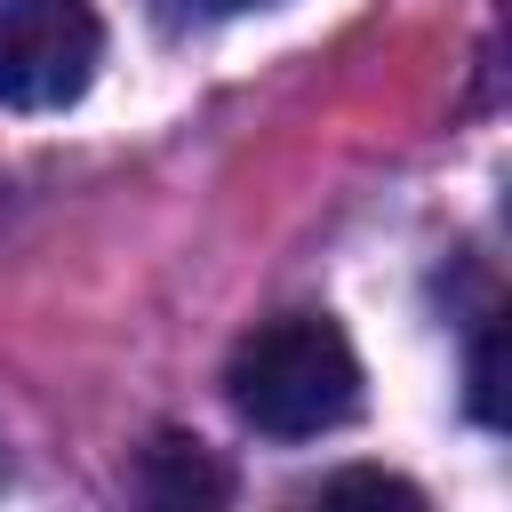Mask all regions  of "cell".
Segmentation results:
<instances>
[{"label": "cell", "instance_id": "cell-1", "mask_svg": "<svg viewBox=\"0 0 512 512\" xmlns=\"http://www.w3.org/2000/svg\"><path fill=\"white\" fill-rule=\"evenodd\" d=\"M224 392L264 440H320L360 416V352L328 312H280L232 344Z\"/></svg>", "mask_w": 512, "mask_h": 512}, {"label": "cell", "instance_id": "cell-2", "mask_svg": "<svg viewBox=\"0 0 512 512\" xmlns=\"http://www.w3.org/2000/svg\"><path fill=\"white\" fill-rule=\"evenodd\" d=\"M104 64V24L88 0H0V104L56 112Z\"/></svg>", "mask_w": 512, "mask_h": 512}, {"label": "cell", "instance_id": "cell-3", "mask_svg": "<svg viewBox=\"0 0 512 512\" xmlns=\"http://www.w3.org/2000/svg\"><path fill=\"white\" fill-rule=\"evenodd\" d=\"M144 496H160V504H192V496H224V472L200 456V440H160L152 456H144Z\"/></svg>", "mask_w": 512, "mask_h": 512}, {"label": "cell", "instance_id": "cell-4", "mask_svg": "<svg viewBox=\"0 0 512 512\" xmlns=\"http://www.w3.org/2000/svg\"><path fill=\"white\" fill-rule=\"evenodd\" d=\"M472 416H480L488 432L512 416V328H504V320H488L480 344H472Z\"/></svg>", "mask_w": 512, "mask_h": 512}, {"label": "cell", "instance_id": "cell-5", "mask_svg": "<svg viewBox=\"0 0 512 512\" xmlns=\"http://www.w3.org/2000/svg\"><path fill=\"white\" fill-rule=\"evenodd\" d=\"M320 496H368V504H400V512H424V488L416 480H400V472H328L320 480Z\"/></svg>", "mask_w": 512, "mask_h": 512}, {"label": "cell", "instance_id": "cell-6", "mask_svg": "<svg viewBox=\"0 0 512 512\" xmlns=\"http://www.w3.org/2000/svg\"><path fill=\"white\" fill-rule=\"evenodd\" d=\"M208 8H256V0H208Z\"/></svg>", "mask_w": 512, "mask_h": 512}]
</instances>
